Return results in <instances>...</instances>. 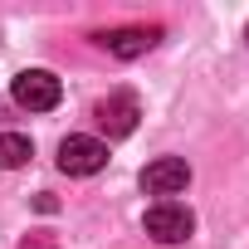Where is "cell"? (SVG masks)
I'll list each match as a JSON object with an SVG mask.
<instances>
[{
    "mask_svg": "<svg viewBox=\"0 0 249 249\" xmlns=\"http://www.w3.org/2000/svg\"><path fill=\"white\" fill-rule=\"evenodd\" d=\"M103 166H107V142H98V137H64L59 142V171L93 176Z\"/></svg>",
    "mask_w": 249,
    "mask_h": 249,
    "instance_id": "2",
    "label": "cell"
},
{
    "mask_svg": "<svg viewBox=\"0 0 249 249\" xmlns=\"http://www.w3.org/2000/svg\"><path fill=\"white\" fill-rule=\"evenodd\" d=\"M30 161V137L20 132H0V171H15Z\"/></svg>",
    "mask_w": 249,
    "mask_h": 249,
    "instance_id": "7",
    "label": "cell"
},
{
    "mask_svg": "<svg viewBox=\"0 0 249 249\" xmlns=\"http://www.w3.org/2000/svg\"><path fill=\"white\" fill-rule=\"evenodd\" d=\"M10 93H15V103L30 107V112H49V107H59V98H64V88H59V78H54L49 69H25V73H15Z\"/></svg>",
    "mask_w": 249,
    "mask_h": 249,
    "instance_id": "1",
    "label": "cell"
},
{
    "mask_svg": "<svg viewBox=\"0 0 249 249\" xmlns=\"http://www.w3.org/2000/svg\"><path fill=\"white\" fill-rule=\"evenodd\" d=\"M98 127L107 132V137H127L132 127H137V117H142V107H137V98L132 93H107L103 103H98Z\"/></svg>",
    "mask_w": 249,
    "mask_h": 249,
    "instance_id": "5",
    "label": "cell"
},
{
    "mask_svg": "<svg viewBox=\"0 0 249 249\" xmlns=\"http://www.w3.org/2000/svg\"><path fill=\"white\" fill-rule=\"evenodd\" d=\"M244 39H249V30H244Z\"/></svg>",
    "mask_w": 249,
    "mask_h": 249,
    "instance_id": "8",
    "label": "cell"
},
{
    "mask_svg": "<svg viewBox=\"0 0 249 249\" xmlns=\"http://www.w3.org/2000/svg\"><path fill=\"white\" fill-rule=\"evenodd\" d=\"M191 230H196V215L176 200H157L147 210V234L161 244H181V239H191Z\"/></svg>",
    "mask_w": 249,
    "mask_h": 249,
    "instance_id": "3",
    "label": "cell"
},
{
    "mask_svg": "<svg viewBox=\"0 0 249 249\" xmlns=\"http://www.w3.org/2000/svg\"><path fill=\"white\" fill-rule=\"evenodd\" d=\"M157 39H161L157 25H122V30H103V35H98V44H103L107 54H117V59H137V54H147Z\"/></svg>",
    "mask_w": 249,
    "mask_h": 249,
    "instance_id": "6",
    "label": "cell"
},
{
    "mask_svg": "<svg viewBox=\"0 0 249 249\" xmlns=\"http://www.w3.org/2000/svg\"><path fill=\"white\" fill-rule=\"evenodd\" d=\"M191 186V166L181 157H157L147 171H142V191L147 196H181Z\"/></svg>",
    "mask_w": 249,
    "mask_h": 249,
    "instance_id": "4",
    "label": "cell"
}]
</instances>
